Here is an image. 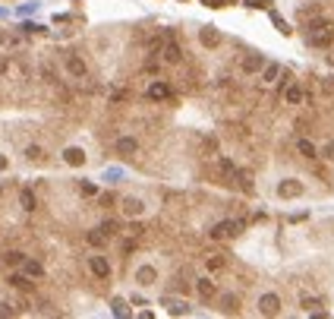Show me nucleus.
<instances>
[{
	"mask_svg": "<svg viewBox=\"0 0 334 319\" xmlns=\"http://www.w3.org/2000/svg\"><path fill=\"white\" fill-rule=\"evenodd\" d=\"M331 41H334V26L331 22H312V26H309V44L328 48Z\"/></svg>",
	"mask_w": 334,
	"mask_h": 319,
	"instance_id": "nucleus-1",
	"label": "nucleus"
},
{
	"mask_svg": "<svg viewBox=\"0 0 334 319\" xmlns=\"http://www.w3.org/2000/svg\"><path fill=\"white\" fill-rule=\"evenodd\" d=\"M243 228H246L243 221H218V224L208 231V237H211V240H230V237H236Z\"/></svg>",
	"mask_w": 334,
	"mask_h": 319,
	"instance_id": "nucleus-2",
	"label": "nucleus"
},
{
	"mask_svg": "<svg viewBox=\"0 0 334 319\" xmlns=\"http://www.w3.org/2000/svg\"><path fill=\"white\" fill-rule=\"evenodd\" d=\"M63 67H66V73L73 76V79H86L89 76V63L82 60L79 54H66L63 57Z\"/></svg>",
	"mask_w": 334,
	"mask_h": 319,
	"instance_id": "nucleus-3",
	"label": "nucleus"
},
{
	"mask_svg": "<svg viewBox=\"0 0 334 319\" xmlns=\"http://www.w3.org/2000/svg\"><path fill=\"white\" fill-rule=\"evenodd\" d=\"M161 60H164V63H171V67L183 63V51H180V44H177L174 38H167V41H164V48H161Z\"/></svg>",
	"mask_w": 334,
	"mask_h": 319,
	"instance_id": "nucleus-4",
	"label": "nucleus"
},
{
	"mask_svg": "<svg viewBox=\"0 0 334 319\" xmlns=\"http://www.w3.org/2000/svg\"><path fill=\"white\" fill-rule=\"evenodd\" d=\"M259 313L262 316H278L281 313V297L278 294H262L259 297Z\"/></svg>",
	"mask_w": 334,
	"mask_h": 319,
	"instance_id": "nucleus-5",
	"label": "nucleus"
},
{
	"mask_svg": "<svg viewBox=\"0 0 334 319\" xmlns=\"http://www.w3.org/2000/svg\"><path fill=\"white\" fill-rule=\"evenodd\" d=\"M240 70H243L246 76H256V73L265 70V57H262V54H246L243 60H240Z\"/></svg>",
	"mask_w": 334,
	"mask_h": 319,
	"instance_id": "nucleus-6",
	"label": "nucleus"
},
{
	"mask_svg": "<svg viewBox=\"0 0 334 319\" xmlns=\"http://www.w3.org/2000/svg\"><path fill=\"white\" fill-rule=\"evenodd\" d=\"M196 294H199V297L202 300H214V297H218V285H214V281L208 278V275H202V278H196Z\"/></svg>",
	"mask_w": 334,
	"mask_h": 319,
	"instance_id": "nucleus-7",
	"label": "nucleus"
},
{
	"mask_svg": "<svg viewBox=\"0 0 334 319\" xmlns=\"http://www.w3.org/2000/svg\"><path fill=\"white\" fill-rule=\"evenodd\" d=\"M120 212H123L126 218H139L142 212H145V203L136 199V196H123V199H120Z\"/></svg>",
	"mask_w": 334,
	"mask_h": 319,
	"instance_id": "nucleus-8",
	"label": "nucleus"
},
{
	"mask_svg": "<svg viewBox=\"0 0 334 319\" xmlns=\"http://www.w3.org/2000/svg\"><path fill=\"white\" fill-rule=\"evenodd\" d=\"M278 196H281V199H296V196H303V183L293 180V177H290V180H281V183H278Z\"/></svg>",
	"mask_w": 334,
	"mask_h": 319,
	"instance_id": "nucleus-9",
	"label": "nucleus"
},
{
	"mask_svg": "<svg viewBox=\"0 0 334 319\" xmlns=\"http://www.w3.org/2000/svg\"><path fill=\"white\" fill-rule=\"evenodd\" d=\"M89 272L95 278H107L111 275V263H107L104 256H89Z\"/></svg>",
	"mask_w": 334,
	"mask_h": 319,
	"instance_id": "nucleus-10",
	"label": "nucleus"
},
{
	"mask_svg": "<svg viewBox=\"0 0 334 319\" xmlns=\"http://www.w3.org/2000/svg\"><path fill=\"white\" fill-rule=\"evenodd\" d=\"M63 161L69 164V168H82V164H86V152H82L79 146H66L63 149Z\"/></svg>",
	"mask_w": 334,
	"mask_h": 319,
	"instance_id": "nucleus-11",
	"label": "nucleus"
},
{
	"mask_svg": "<svg viewBox=\"0 0 334 319\" xmlns=\"http://www.w3.org/2000/svg\"><path fill=\"white\" fill-rule=\"evenodd\" d=\"M145 95H148L151 101H167V98L174 95V92H171V86H167V82H151Z\"/></svg>",
	"mask_w": 334,
	"mask_h": 319,
	"instance_id": "nucleus-12",
	"label": "nucleus"
},
{
	"mask_svg": "<svg viewBox=\"0 0 334 319\" xmlns=\"http://www.w3.org/2000/svg\"><path fill=\"white\" fill-rule=\"evenodd\" d=\"M284 101H287V104H303L306 101V92H303L300 82H290V86L284 89Z\"/></svg>",
	"mask_w": 334,
	"mask_h": 319,
	"instance_id": "nucleus-13",
	"label": "nucleus"
},
{
	"mask_svg": "<svg viewBox=\"0 0 334 319\" xmlns=\"http://www.w3.org/2000/svg\"><path fill=\"white\" fill-rule=\"evenodd\" d=\"M161 303L167 306V313H171V316H186V313H189V303H186V300H177V297H164Z\"/></svg>",
	"mask_w": 334,
	"mask_h": 319,
	"instance_id": "nucleus-14",
	"label": "nucleus"
},
{
	"mask_svg": "<svg viewBox=\"0 0 334 319\" xmlns=\"http://www.w3.org/2000/svg\"><path fill=\"white\" fill-rule=\"evenodd\" d=\"M199 41L205 44V48H218V44H221V32L211 29V26H205V29L199 32Z\"/></svg>",
	"mask_w": 334,
	"mask_h": 319,
	"instance_id": "nucleus-15",
	"label": "nucleus"
},
{
	"mask_svg": "<svg viewBox=\"0 0 334 319\" xmlns=\"http://www.w3.org/2000/svg\"><path fill=\"white\" fill-rule=\"evenodd\" d=\"M154 281H158V272H154L151 266H142V269L136 272V285L148 288V285H154Z\"/></svg>",
	"mask_w": 334,
	"mask_h": 319,
	"instance_id": "nucleus-16",
	"label": "nucleus"
},
{
	"mask_svg": "<svg viewBox=\"0 0 334 319\" xmlns=\"http://www.w3.org/2000/svg\"><path fill=\"white\" fill-rule=\"evenodd\" d=\"M221 313H227V316L240 313V300H236V294H221Z\"/></svg>",
	"mask_w": 334,
	"mask_h": 319,
	"instance_id": "nucleus-17",
	"label": "nucleus"
},
{
	"mask_svg": "<svg viewBox=\"0 0 334 319\" xmlns=\"http://www.w3.org/2000/svg\"><path fill=\"white\" fill-rule=\"evenodd\" d=\"M281 76H284V67H278V63H268L265 70H262V82H265V86H274Z\"/></svg>",
	"mask_w": 334,
	"mask_h": 319,
	"instance_id": "nucleus-18",
	"label": "nucleus"
},
{
	"mask_svg": "<svg viewBox=\"0 0 334 319\" xmlns=\"http://www.w3.org/2000/svg\"><path fill=\"white\" fill-rule=\"evenodd\" d=\"M205 266H208V272H224V269H227V256H224V253H208Z\"/></svg>",
	"mask_w": 334,
	"mask_h": 319,
	"instance_id": "nucleus-19",
	"label": "nucleus"
},
{
	"mask_svg": "<svg viewBox=\"0 0 334 319\" xmlns=\"http://www.w3.org/2000/svg\"><path fill=\"white\" fill-rule=\"evenodd\" d=\"M7 281H10V285H13L16 291H26V294H29V291L35 288V281H32L29 275H26V272H22V275H10Z\"/></svg>",
	"mask_w": 334,
	"mask_h": 319,
	"instance_id": "nucleus-20",
	"label": "nucleus"
},
{
	"mask_svg": "<svg viewBox=\"0 0 334 319\" xmlns=\"http://www.w3.org/2000/svg\"><path fill=\"white\" fill-rule=\"evenodd\" d=\"M117 152H120V155H133V152H139V143L133 136H120L117 139Z\"/></svg>",
	"mask_w": 334,
	"mask_h": 319,
	"instance_id": "nucleus-21",
	"label": "nucleus"
},
{
	"mask_svg": "<svg viewBox=\"0 0 334 319\" xmlns=\"http://www.w3.org/2000/svg\"><path fill=\"white\" fill-rule=\"evenodd\" d=\"M22 272H26L29 278H41V275H44V266L38 263V259H29V256H26V263H22Z\"/></svg>",
	"mask_w": 334,
	"mask_h": 319,
	"instance_id": "nucleus-22",
	"label": "nucleus"
},
{
	"mask_svg": "<svg viewBox=\"0 0 334 319\" xmlns=\"http://www.w3.org/2000/svg\"><path fill=\"white\" fill-rule=\"evenodd\" d=\"M300 306H303V313H315V316H321V313H325V303H321L318 297H306Z\"/></svg>",
	"mask_w": 334,
	"mask_h": 319,
	"instance_id": "nucleus-23",
	"label": "nucleus"
},
{
	"mask_svg": "<svg viewBox=\"0 0 334 319\" xmlns=\"http://www.w3.org/2000/svg\"><path fill=\"white\" fill-rule=\"evenodd\" d=\"M296 152H300L303 158H309V161H312V158H318V152H315V146L309 143V139H296Z\"/></svg>",
	"mask_w": 334,
	"mask_h": 319,
	"instance_id": "nucleus-24",
	"label": "nucleus"
},
{
	"mask_svg": "<svg viewBox=\"0 0 334 319\" xmlns=\"http://www.w3.org/2000/svg\"><path fill=\"white\" fill-rule=\"evenodd\" d=\"M86 240H89V243H92V246H98V250H101V246H104V243H107V234H104V231H101V228H92V231H89V234H86Z\"/></svg>",
	"mask_w": 334,
	"mask_h": 319,
	"instance_id": "nucleus-25",
	"label": "nucleus"
},
{
	"mask_svg": "<svg viewBox=\"0 0 334 319\" xmlns=\"http://www.w3.org/2000/svg\"><path fill=\"white\" fill-rule=\"evenodd\" d=\"M19 206L26 212H35V206H38V203H35V193L32 190H19Z\"/></svg>",
	"mask_w": 334,
	"mask_h": 319,
	"instance_id": "nucleus-26",
	"label": "nucleus"
},
{
	"mask_svg": "<svg viewBox=\"0 0 334 319\" xmlns=\"http://www.w3.org/2000/svg\"><path fill=\"white\" fill-rule=\"evenodd\" d=\"M4 263L7 266H22V263H26V253H22V250H7L4 253Z\"/></svg>",
	"mask_w": 334,
	"mask_h": 319,
	"instance_id": "nucleus-27",
	"label": "nucleus"
},
{
	"mask_svg": "<svg viewBox=\"0 0 334 319\" xmlns=\"http://www.w3.org/2000/svg\"><path fill=\"white\" fill-rule=\"evenodd\" d=\"M26 158H29V161H44V149H41V146H29V149H26Z\"/></svg>",
	"mask_w": 334,
	"mask_h": 319,
	"instance_id": "nucleus-28",
	"label": "nucleus"
},
{
	"mask_svg": "<svg viewBox=\"0 0 334 319\" xmlns=\"http://www.w3.org/2000/svg\"><path fill=\"white\" fill-rule=\"evenodd\" d=\"M111 306H114V316H129V306H126V300H120V297H117Z\"/></svg>",
	"mask_w": 334,
	"mask_h": 319,
	"instance_id": "nucleus-29",
	"label": "nucleus"
},
{
	"mask_svg": "<svg viewBox=\"0 0 334 319\" xmlns=\"http://www.w3.org/2000/svg\"><path fill=\"white\" fill-rule=\"evenodd\" d=\"M16 313H19V310H16L10 300H0V316H16Z\"/></svg>",
	"mask_w": 334,
	"mask_h": 319,
	"instance_id": "nucleus-30",
	"label": "nucleus"
},
{
	"mask_svg": "<svg viewBox=\"0 0 334 319\" xmlns=\"http://www.w3.org/2000/svg\"><path fill=\"white\" fill-rule=\"evenodd\" d=\"M79 193L82 196H98V186L95 183H79Z\"/></svg>",
	"mask_w": 334,
	"mask_h": 319,
	"instance_id": "nucleus-31",
	"label": "nucleus"
},
{
	"mask_svg": "<svg viewBox=\"0 0 334 319\" xmlns=\"http://www.w3.org/2000/svg\"><path fill=\"white\" fill-rule=\"evenodd\" d=\"M321 13V7H306L303 13H300V19H312V16H318Z\"/></svg>",
	"mask_w": 334,
	"mask_h": 319,
	"instance_id": "nucleus-32",
	"label": "nucleus"
},
{
	"mask_svg": "<svg viewBox=\"0 0 334 319\" xmlns=\"http://www.w3.org/2000/svg\"><path fill=\"white\" fill-rule=\"evenodd\" d=\"M0 44H4V48H16L19 38H13V35H0Z\"/></svg>",
	"mask_w": 334,
	"mask_h": 319,
	"instance_id": "nucleus-33",
	"label": "nucleus"
},
{
	"mask_svg": "<svg viewBox=\"0 0 334 319\" xmlns=\"http://www.w3.org/2000/svg\"><path fill=\"white\" fill-rule=\"evenodd\" d=\"M101 231L107 234V237H111V234H117V221H104V224H101Z\"/></svg>",
	"mask_w": 334,
	"mask_h": 319,
	"instance_id": "nucleus-34",
	"label": "nucleus"
},
{
	"mask_svg": "<svg viewBox=\"0 0 334 319\" xmlns=\"http://www.w3.org/2000/svg\"><path fill=\"white\" fill-rule=\"evenodd\" d=\"M114 104H120V101H126V92H114V98H111Z\"/></svg>",
	"mask_w": 334,
	"mask_h": 319,
	"instance_id": "nucleus-35",
	"label": "nucleus"
},
{
	"mask_svg": "<svg viewBox=\"0 0 334 319\" xmlns=\"http://www.w3.org/2000/svg\"><path fill=\"white\" fill-rule=\"evenodd\" d=\"M246 4H249V7H265L268 0H246Z\"/></svg>",
	"mask_w": 334,
	"mask_h": 319,
	"instance_id": "nucleus-36",
	"label": "nucleus"
},
{
	"mask_svg": "<svg viewBox=\"0 0 334 319\" xmlns=\"http://www.w3.org/2000/svg\"><path fill=\"white\" fill-rule=\"evenodd\" d=\"M227 0H208V7H224Z\"/></svg>",
	"mask_w": 334,
	"mask_h": 319,
	"instance_id": "nucleus-37",
	"label": "nucleus"
},
{
	"mask_svg": "<svg viewBox=\"0 0 334 319\" xmlns=\"http://www.w3.org/2000/svg\"><path fill=\"white\" fill-rule=\"evenodd\" d=\"M4 168H7V158H4V155H0V171H4Z\"/></svg>",
	"mask_w": 334,
	"mask_h": 319,
	"instance_id": "nucleus-38",
	"label": "nucleus"
},
{
	"mask_svg": "<svg viewBox=\"0 0 334 319\" xmlns=\"http://www.w3.org/2000/svg\"><path fill=\"white\" fill-rule=\"evenodd\" d=\"M0 193H4V190H0Z\"/></svg>",
	"mask_w": 334,
	"mask_h": 319,
	"instance_id": "nucleus-39",
	"label": "nucleus"
}]
</instances>
